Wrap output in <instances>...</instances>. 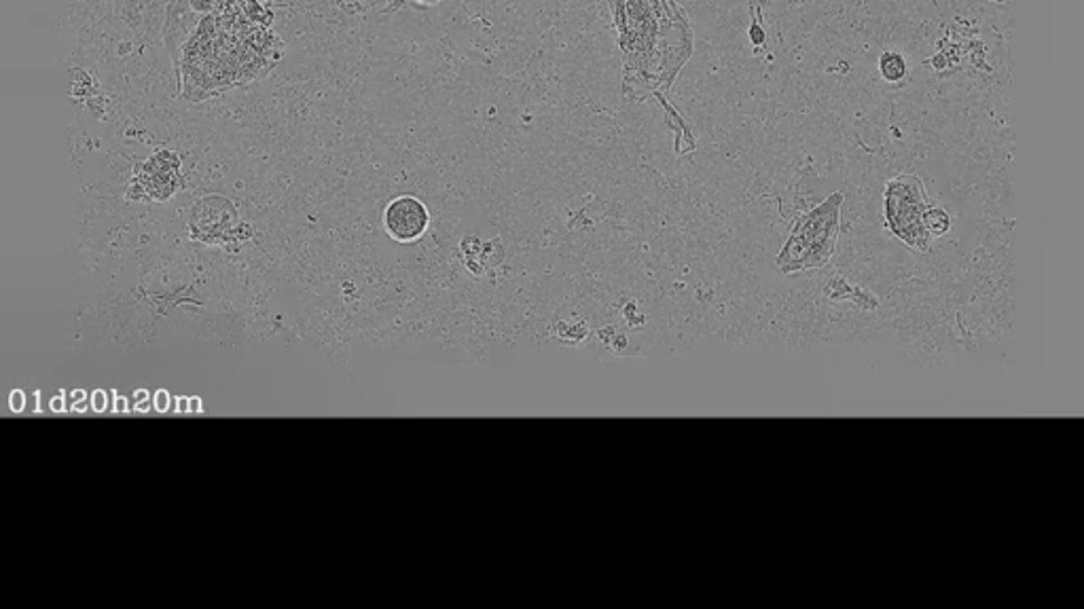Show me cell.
Returning <instances> with one entry per match:
<instances>
[{"mask_svg":"<svg viewBox=\"0 0 1084 609\" xmlns=\"http://www.w3.org/2000/svg\"><path fill=\"white\" fill-rule=\"evenodd\" d=\"M623 49V81L648 87V96L668 89L691 58L688 21L674 0H610Z\"/></svg>","mask_w":1084,"mask_h":609,"instance_id":"1","label":"cell"},{"mask_svg":"<svg viewBox=\"0 0 1084 609\" xmlns=\"http://www.w3.org/2000/svg\"><path fill=\"white\" fill-rule=\"evenodd\" d=\"M843 193H831L822 204L796 216L788 239L779 250L775 265L784 275L822 269L831 263L841 231Z\"/></svg>","mask_w":1084,"mask_h":609,"instance_id":"2","label":"cell"},{"mask_svg":"<svg viewBox=\"0 0 1084 609\" xmlns=\"http://www.w3.org/2000/svg\"><path fill=\"white\" fill-rule=\"evenodd\" d=\"M924 181L915 173H901L886 184L883 216L892 235L918 252L930 250V233L925 228V212L930 210Z\"/></svg>","mask_w":1084,"mask_h":609,"instance_id":"3","label":"cell"},{"mask_svg":"<svg viewBox=\"0 0 1084 609\" xmlns=\"http://www.w3.org/2000/svg\"><path fill=\"white\" fill-rule=\"evenodd\" d=\"M383 227L394 242H415L430 227V212L424 201L411 197V195H400L390 201L383 212Z\"/></svg>","mask_w":1084,"mask_h":609,"instance_id":"4","label":"cell"},{"mask_svg":"<svg viewBox=\"0 0 1084 609\" xmlns=\"http://www.w3.org/2000/svg\"><path fill=\"white\" fill-rule=\"evenodd\" d=\"M202 18L204 15L195 7L193 0H172V4L167 7L166 47L167 53L174 59L176 68L178 64H181V53L184 51V45H187L189 38L193 36V32L199 26Z\"/></svg>","mask_w":1084,"mask_h":609,"instance_id":"5","label":"cell"},{"mask_svg":"<svg viewBox=\"0 0 1084 609\" xmlns=\"http://www.w3.org/2000/svg\"><path fill=\"white\" fill-rule=\"evenodd\" d=\"M824 292H826L831 301H852L862 309L879 307V301H877V297L872 295V292L864 290V288L848 284L845 277H832V280L826 284V288H824Z\"/></svg>","mask_w":1084,"mask_h":609,"instance_id":"6","label":"cell"},{"mask_svg":"<svg viewBox=\"0 0 1084 609\" xmlns=\"http://www.w3.org/2000/svg\"><path fill=\"white\" fill-rule=\"evenodd\" d=\"M879 74L887 83H901L909 74L907 58H904L901 51H896V49L883 51L879 58Z\"/></svg>","mask_w":1084,"mask_h":609,"instance_id":"7","label":"cell"},{"mask_svg":"<svg viewBox=\"0 0 1084 609\" xmlns=\"http://www.w3.org/2000/svg\"><path fill=\"white\" fill-rule=\"evenodd\" d=\"M925 228H928L930 237H942L947 235L948 228H951V219H948V214L939 205H930V210L925 212Z\"/></svg>","mask_w":1084,"mask_h":609,"instance_id":"8","label":"cell"},{"mask_svg":"<svg viewBox=\"0 0 1084 609\" xmlns=\"http://www.w3.org/2000/svg\"><path fill=\"white\" fill-rule=\"evenodd\" d=\"M153 402H155L157 411H159V412H166L167 409H170L172 398H170V394H167L166 389H159V391H157V394L153 396Z\"/></svg>","mask_w":1084,"mask_h":609,"instance_id":"9","label":"cell"},{"mask_svg":"<svg viewBox=\"0 0 1084 609\" xmlns=\"http://www.w3.org/2000/svg\"><path fill=\"white\" fill-rule=\"evenodd\" d=\"M9 402H11V409H13V411H18V412H19V411H24V406H26V398H24V391H19V389H15V391H13V394H11V398H9Z\"/></svg>","mask_w":1084,"mask_h":609,"instance_id":"10","label":"cell"},{"mask_svg":"<svg viewBox=\"0 0 1084 609\" xmlns=\"http://www.w3.org/2000/svg\"><path fill=\"white\" fill-rule=\"evenodd\" d=\"M149 398H151V396H149V391H144V389L136 391V396H134V400H136V409H138V411H143V412H144V411H149Z\"/></svg>","mask_w":1084,"mask_h":609,"instance_id":"11","label":"cell"},{"mask_svg":"<svg viewBox=\"0 0 1084 609\" xmlns=\"http://www.w3.org/2000/svg\"><path fill=\"white\" fill-rule=\"evenodd\" d=\"M91 406H94V411L102 412L106 409V394L102 389H97L94 396H91Z\"/></svg>","mask_w":1084,"mask_h":609,"instance_id":"12","label":"cell"},{"mask_svg":"<svg viewBox=\"0 0 1084 609\" xmlns=\"http://www.w3.org/2000/svg\"><path fill=\"white\" fill-rule=\"evenodd\" d=\"M176 405H178V412H189V411H191V400L178 398Z\"/></svg>","mask_w":1084,"mask_h":609,"instance_id":"13","label":"cell"},{"mask_svg":"<svg viewBox=\"0 0 1084 609\" xmlns=\"http://www.w3.org/2000/svg\"><path fill=\"white\" fill-rule=\"evenodd\" d=\"M51 409L56 411V412H62V411H64V400H62V396H59V398H56V400H51Z\"/></svg>","mask_w":1084,"mask_h":609,"instance_id":"14","label":"cell"},{"mask_svg":"<svg viewBox=\"0 0 1084 609\" xmlns=\"http://www.w3.org/2000/svg\"><path fill=\"white\" fill-rule=\"evenodd\" d=\"M115 411H117V412H119V411H121V412H123V411H128V400H126V398H117V402H115Z\"/></svg>","mask_w":1084,"mask_h":609,"instance_id":"15","label":"cell"},{"mask_svg":"<svg viewBox=\"0 0 1084 609\" xmlns=\"http://www.w3.org/2000/svg\"><path fill=\"white\" fill-rule=\"evenodd\" d=\"M191 411H193V412H199V411H202V400H199V398H191Z\"/></svg>","mask_w":1084,"mask_h":609,"instance_id":"16","label":"cell"},{"mask_svg":"<svg viewBox=\"0 0 1084 609\" xmlns=\"http://www.w3.org/2000/svg\"><path fill=\"white\" fill-rule=\"evenodd\" d=\"M417 3H424V4H437V3H441V0H417Z\"/></svg>","mask_w":1084,"mask_h":609,"instance_id":"17","label":"cell"}]
</instances>
